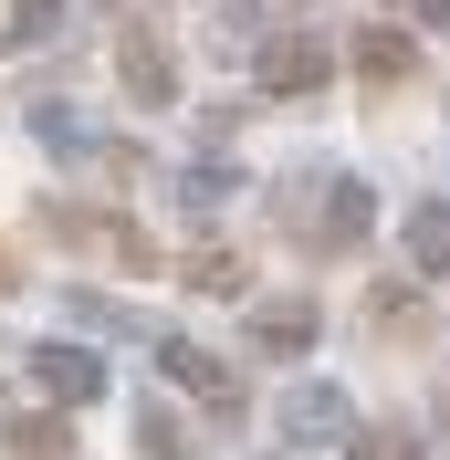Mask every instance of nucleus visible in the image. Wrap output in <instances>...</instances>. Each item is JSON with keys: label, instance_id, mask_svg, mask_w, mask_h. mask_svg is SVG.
Instances as JSON below:
<instances>
[{"label": "nucleus", "instance_id": "f8f14e48", "mask_svg": "<svg viewBox=\"0 0 450 460\" xmlns=\"http://www.w3.org/2000/svg\"><path fill=\"white\" fill-rule=\"evenodd\" d=\"M366 460H419V450H409L398 429H377V439H366Z\"/></svg>", "mask_w": 450, "mask_h": 460}, {"label": "nucleus", "instance_id": "1a4fd4ad", "mask_svg": "<svg viewBox=\"0 0 450 460\" xmlns=\"http://www.w3.org/2000/svg\"><path fill=\"white\" fill-rule=\"evenodd\" d=\"M53 22H63V0H11V53H32V42H53Z\"/></svg>", "mask_w": 450, "mask_h": 460}, {"label": "nucleus", "instance_id": "9b49d317", "mask_svg": "<svg viewBox=\"0 0 450 460\" xmlns=\"http://www.w3.org/2000/svg\"><path fill=\"white\" fill-rule=\"evenodd\" d=\"M189 283H199V293H241V261H230V252H199Z\"/></svg>", "mask_w": 450, "mask_h": 460}, {"label": "nucleus", "instance_id": "f03ea898", "mask_svg": "<svg viewBox=\"0 0 450 460\" xmlns=\"http://www.w3.org/2000/svg\"><path fill=\"white\" fill-rule=\"evenodd\" d=\"M262 84H273V94H314V84H325V42H314V31L262 42Z\"/></svg>", "mask_w": 450, "mask_h": 460}, {"label": "nucleus", "instance_id": "ddd939ff", "mask_svg": "<svg viewBox=\"0 0 450 460\" xmlns=\"http://www.w3.org/2000/svg\"><path fill=\"white\" fill-rule=\"evenodd\" d=\"M419 11H429V22H450V0H419Z\"/></svg>", "mask_w": 450, "mask_h": 460}, {"label": "nucleus", "instance_id": "f257e3e1", "mask_svg": "<svg viewBox=\"0 0 450 460\" xmlns=\"http://www.w3.org/2000/svg\"><path fill=\"white\" fill-rule=\"evenodd\" d=\"M115 74H126V94H137V105H168V94H178V63H168V42H158V31H126Z\"/></svg>", "mask_w": 450, "mask_h": 460}, {"label": "nucleus", "instance_id": "39448f33", "mask_svg": "<svg viewBox=\"0 0 450 460\" xmlns=\"http://www.w3.org/2000/svg\"><path fill=\"white\" fill-rule=\"evenodd\" d=\"M356 74L366 84H398L409 74V31H356Z\"/></svg>", "mask_w": 450, "mask_h": 460}, {"label": "nucleus", "instance_id": "7ed1b4c3", "mask_svg": "<svg viewBox=\"0 0 450 460\" xmlns=\"http://www.w3.org/2000/svg\"><path fill=\"white\" fill-rule=\"evenodd\" d=\"M32 387H53V398H94L105 367H94L85 345H42V356H32Z\"/></svg>", "mask_w": 450, "mask_h": 460}, {"label": "nucleus", "instance_id": "0eeeda50", "mask_svg": "<svg viewBox=\"0 0 450 460\" xmlns=\"http://www.w3.org/2000/svg\"><path fill=\"white\" fill-rule=\"evenodd\" d=\"M63 450H74L63 419H11V460H63Z\"/></svg>", "mask_w": 450, "mask_h": 460}, {"label": "nucleus", "instance_id": "20e7f679", "mask_svg": "<svg viewBox=\"0 0 450 460\" xmlns=\"http://www.w3.org/2000/svg\"><path fill=\"white\" fill-rule=\"evenodd\" d=\"M252 345H262V356H304V345H314V304H304V293H293V304H262Z\"/></svg>", "mask_w": 450, "mask_h": 460}, {"label": "nucleus", "instance_id": "6e6552de", "mask_svg": "<svg viewBox=\"0 0 450 460\" xmlns=\"http://www.w3.org/2000/svg\"><path fill=\"white\" fill-rule=\"evenodd\" d=\"M409 252L419 272H450V209H409Z\"/></svg>", "mask_w": 450, "mask_h": 460}, {"label": "nucleus", "instance_id": "9d476101", "mask_svg": "<svg viewBox=\"0 0 450 460\" xmlns=\"http://www.w3.org/2000/svg\"><path fill=\"white\" fill-rule=\"evenodd\" d=\"M283 419H293V429H304V439H325V429H336V419H346V408H336V398H325V387H304V398L283 408Z\"/></svg>", "mask_w": 450, "mask_h": 460}, {"label": "nucleus", "instance_id": "423d86ee", "mask_svg": "<svg viewBox=\"0 0 450 460\" xmlns=\"http://www.w3.org/2000/svg\"><path fill=\"white\" fill-rule=\"evenodd\" d=\"M168 376H178V387H189V398H210V408H230V376L210 367V356H199V345H168Z\"/></svg>", "mask_w": 450, "mask_h": 460}]
</instances>
